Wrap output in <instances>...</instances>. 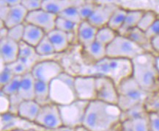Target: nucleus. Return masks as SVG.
Instances as JSON below:
<instances>
[{"label":"nucleus","instance_id":"obj_1","mask_svg":"<svg viewBox=\"0 0 159 131\" xmlns=\"http://www.w3.org/2000/svg\"><path fill=\"white\" fill-rule=\"evenodd\" d=\"M122 112L117 105L92 100L87 106L83 126L88 131H111L121 122Z\"/></svg>","mask_w":159,"mask_h":131},{"label":"nucleus","instance_id":"obj_2","mask_svg":"<svg viewBox=\"0 0 159 131\" xmlns=\"http://www.w3.org/2000/svg\"><path fill=\"white\" fill-rule=\"evenodd\" d=\"M132 70L130 60L106 57L98 62L87 66L84 69L86 71L84 75L107 77L111 79L117 86L124 80L132 76Z\"/></svg>","mask_w":159,"mask_h":131},{"label":"nucleus","instance_id":"obj_3","mask_svg":"<svg viewBox=\"0 0 159 131\" xmlns=\"http://www.w3.org/2000/svg\"><path fill=\"white\" fill-rule=\"evenodd\" d=\"M156 55L147 52L131 61L132 77L142 89L149 93L159 89V74L156 65Z\"/></svg>","mask_w":159,"mask_h":131},{"label":"nucleus","instance_id":"obj_4","mask_svg":"<svg viewBox=\"0 0 159 131\" xmlns=\"http://www.w3.org/2000/svg\"><path fill=\"white\" fill-rule=\"evenodd\" d=\"M75 77L63 71L49 83L50 101L59 106L72 103L77 99Z\"/></svg>","mask_w":159,"mask_h":131},{"label":"nucleus","instance_id":"obj_5","mask_svg":"<svg viewBox=\"0 0 159 131\" xmlns=\"http://www.w3.org/2000/svg\"><path fill=\"white\" fill-rule=\"evenodd\" d=\"M117 105L122 111L138 104L144 103L150 93L142 89L133 77L124 80L117 85Z\"/></svg>","mask_w":159,"mask_h":131},{"label":"nucleus","instance_id":"obj_6","mask_svg":"<svg viewBox=\"0 0 159 131\" xmlns=\"http://www.w3.org/2000/svg\"><path fill=\"white\" fill-rule=\"evenodd\" d=\"M107 57L127 59L132 61L138 55L147 52L127 36L117 35L111 43L107 46Z\"/></svg>","mask_w":159,"mask_h":131},{"label":"nucleus","instance_id":"obj_7","mask_svg":"<svg viewBox=\"0 0 159 131\" xmlns=\"http://www.w3.org/2000/svg\"><path fill=\"white\" fill-rule=\"evenodd\" d=\"M89 102V101L77 99L68 105L59 106L63 126L68 128H78L83 126Z\"/></svg>","mask_w":159,"mask_h":131},{"label":"nucleus","instance_id":"obj_8","mask_svg":"<svg viewBox=\"0 0 159 131\" xmlns=\"http://www.w3.org/2000/svg\"><path fill=\"white\" fill-rule=\"evenodd\" d=\"M34 123L47 130H57L63 126L59 105L49 102L41 106Z\"/></svg>","mask_w":159,"mask_h":131},{"label":"nucleus","instance_id":"obj_9","mask_svg":"<svg viewBox=\"0 0 159 131\" xmlns=\"http://www.w3.org/2000/svg\"><path fill=\"white\" fill-rule=\"evenodd\" d=\"M32 76L36 80L49 84L64 71L62 66L54 60L40 61L31 69Z\"/></svg>","mask_w":159,"mask_h":131},{"label":"nucleus","instance_id":"obj_10","mask_svg":"<svg viewBox=\"0 0 159 131\" xmlns=\"http://www.w3.org/2000/svg\"><path fill=\"white\" fill-rule=\"evenodd\" d=\"M75 91L77 99L90 102L96 99V82L93 75H79L75 77Z\"/></svg>","mask_w":159,"mask_h":131},{"label":"nucleus","instance_id":"obj_11","mask_svg":"<svg viewBox=\"0 0 159 131\" xmlns=\"http://www.w3.org/2000/svg\"><path fill=\"white\" fill-rule=\"evenodd\" d=\"M96 82V99L117 105V86L111 79L104 77H95Z\"/></svg>","mask_w":159,"mask_h":131},{"label":"nucleus","instance_id":"obj_12","mask_svg":"<svg viewBox=\"0 0 159 131\" xmlns=\"http://www.w3.org/2000/svg\"><path fill=\"white\" fill-rule=\"evenodd\" d=\"M57 16V14L41 8L37 11L29 12L26 23L38 27L47 34L55 29V24Z\"/></svg>","mask_w":159,"mask_h":131},{"label":"nucleus","instance_id":"obj_13","mask_svg":"<svg viewBox=\"0 0 159 131\" xmlns=\"http://www.w3.org/2000/svg\"><path fill=\"white\" fill-rule=\"evenodd\" d=\"M117 7L118 6L114 4L97 5L94 11L87 21L98 29L107 26L112 13Z\"/></svg>","mask_w":159,"mask_h":131},{"label":"nucleus","instance_id":"obj_14","mask_svg":"<svg viewBox=\"0 0 159 131\" xmlns=\"http://www.w3.org/2000/svg\"><path fill=\"white\" fill-rule=\"evenodd\" d=\"M0 56L1 62L7 65L19 58V43L5 38L0 39Z\"/></svg>","mask_w":159,"mask_h":131},{"label":"nucleus","instance_id":"obj_15","mask_svg":"<svg viewBox=\"0 0 159 131\" xmlns=\"http://www.w3.org/2000/svg\"><path fill=\"white\" fill-rule=\"evenodd\" d=\"M86 0H43L42 8L59 15L62 11L70 7H79Z\"/></svg>","mask_w":159,"mask_h":131},{"label":"nucleus","instance_id":"obj_16","mask_svg":"<svg viewBox=\"0 0 159 131\" xmlns=\"http://www.w3.org/2000/svg\"><path fill=\"white\" fill-rule=\"evenodd\" d=\"M41 105L34 99L24 100L18 106L17 115L23 119L34 122L38 117Z\"/></svg>","mask_w":159,"mask_h":131},{"label":"nucleus","instance_id":"obj_17","mask_svg":"<svg viewBox=\"0 0 159 131\" xmlns=\"http://www.w3.org/2000/svg\"><path fill=\"white\" fill-rule=\"evenodd\" d=\"M98 30V28L92 25L87 20L82 21L79 24L77 28L76 37L78 41L83 47L95 41L96 39Z\"/></svg>","mask_w":159,"mask_h":131},{"label":"nucleus","instance_id":"obj_18","mask_svg":"<svg viewBox=\"0 0 159 131\" xmlns=\"http://www.w3.org/2000/svg\"><path fill=\"white\" fill-rule=\"evenodd\" d=\"M36 80L29 71L21 77V84L17 95L22 101L34 99V87Z\"/></svg>","mask_w":159,"mask_h":131},{"label":"nucleus","instance_id":"obj_19","mask_svg":"<svg viewBox=\"0 0 159 131\" xmlns=\"http://www.w3.org/2000/svg\"><path fill=\"white\" fill-rule=\"evenodd\" d=\"M28 13L29 12L21 4L11 7L8 16L4 22L5 27L9 29L19 24H25Z\"/></svg>","mask_w":159,"mask_h":131},{"label":"nucleus","instance_id":"obj_20","mask_svg":"<svg viewBox=\"0 0 159 131\" xmlns=\"http://www.w3.org/2000/svg\"><path fill=\"white\" fill-rule=\"evenodd\" d=\"M47 36L54 46L56 54L65 52L70 46V41L69 35L66 32L54 29L47 33Z\"/></svg>","mask_w":159,"mask_h":131},{"label":"nucleus","instance_id":"obj_21","mask_svg":"<svg viewBox=\"0 0 159 131\" xmlns=\"http://www.w3.org/2000/svg\"><path fill=\"white\" fill-rule=\"evenodd\" d=\"M46 36V32L40 27L33 24L25 23V29L22 41L35 47Z\"/></svg>","mask_w":159,"mask_h":131},{"label":"nucleus","instance_id":"obj_22","mask_svg":"<svg viewBox=\"0 0 159 131\" xmlns=\"http://www.w3.org/2000/svg\"><path fill=\"white\" fill-rule=\"evenodd\" d=\"M40 57V55H38L36 52L35 47L24 41L19 42V58H18L21 59L26 63L30 71L34 64L39 62L37 60H38Z\"/></svg>","mask_w":159,"mask_h":131},{"label":"nucleus","instance_id":"obj_23","mask_svg":"<svg viewBox=\"0 0 159 131\" xmlns=\"http://www.w3.org/2000/svg\"><path fill=\"white\" fill-rule=\"evenodd\" d=\"M144 11H128L127 16H126L125 22L121 27V28L118 31V35L123 36H127L130 30L134 28L137 27L139 22L141 19L142 15L144 13Z\"/></svg>","mask_w":159,"mask_h":131},{"label":"nucleus","instance_id":"obj_24","mask_svg":"<svg viewBox=\"0 0 159 131\" xmlns=\"http://www.w3.org/2000/svg\"><path fill=\"white\" fill-rule=\"evenodd\" d=\"M87 56L93 60V63L98 62L107 57V46L95 41L91 44L83 47Z\"/></svg>","mask_w":159,"mask_h":131},{"label":"nucleus","instance_id":"obj_25","mask_svg":"<svg viewBox=\"0 0 159 131\" xmlns=\"http://www.w3.org/2000/svg\"><path fill=\"white\" fill-rule=\"evenodd\" d=\"M148 116L121 122L120 124V130L121 131H150Z\"/></svg>","mask_w":159,"mask_h":131},{"label":"nucleus","instance_id":"obj_26","mask_svg":"<svg viewBox=\"0 0 159 131\" xmlns=\"http://www.w3.org/2000/svg\"><path fill=\"white\" fill-rule=\"evenodd\" d=\"M127 37H128L130 40L133 41L134 42H135L136 44H138L139 46L143 48L146 52L156 54L153 50H152L151 41L148 38L145 32L143 31V30H140L138 27L134 28L133 30H131L128 32Z\"/></svg>","mask_w":159,"mask_h":131},{"label":"nucleus","instance_id":"obj_27","mask_svg":"<svg viewBox=\"0 0 159 131\" xmlns=\"http://www.w3.org/2000/svg\"><path fill=\"white\" fill-rule=\"evenodd\" d=\"M34 99L41 106L51 102L49 84L36 80Z\"/></svg>","mask_w":159,"mask_h":131},{"label":"nucleus","instance_id":"obj_28","mask_svg":"<svg viewBox=\"0 0 159 131\" xmlns=\"http://www.w3.org/2000/svg\"><path fill=\"white\" fill-rule=\"evenodd\" d=\"M127 13L128 11H126L125 9L118 7L112 13L107 26H109L112 30L118 32L125 22Z\"/></svg>","mask_w":159,"mask_h":131},{"label":"nucleus","instance_id":"obj_29","mask_svg":"<svg viewBox=\"0 0 159 131\" xmlns=\"http://www.w3.org/2000/svg\"><path fill=\"white\" fill-rule=\"evenodd\" d=\"M148 113L147 112L146 108L144 107V103L138 104V105L122 112L121 122L144 117V116H148Z\"/></svg>","mask_w":159,"mask_h":131},{"label":"nucleus","instance_id":"obj_30","mask_svg":"<svg viewBox=\"0 0 159 131\" xmlns=\"http://www.w3.org/2000/svg\"><path fill=\"white\" fill-rule=\"evenodd\" d=\"M117 35V31L112 30L109 26H105L98 30L95 41L107 46L115 40Z\"/></svg>","mask_w":159,"mask_h":131},{"label":"nucleus","instance_id":"obj_31","mask_svg":"<svg viewBox=\"0 0 159 131\" xmlns=\"http://www.w3.org/2000/svg\"><path fill=\"white\" fill-rule=\"evenodd\" d=\"M35 50L38 55H40V57L48 56V55L56 54L54 46L47 36V34L43 38L41 41L35 46Z\"/></svg>","mask_w":159,"mask_h":131},{"label":"nucleus","instance_id":"obj_32","mask_svg":"<svg viewBox=\"0 0 159 131\" xmlns=\"http://www.w3.org/2000/svg\"><path fill=\"white\" fill-rule=\"evenodd\" d=\"M144 107L148 114L159 112V89L149 95L144 102Z\"/></svg>","mask_w":159,"mask_h":131},{"label":"nucleus","instance_id":"obj_33","mask_svg":"<svg viewBox=\"0 0 159 131\" xmlns=\"http://www.w3.org/2000/svg\"><path fill=\"white\" fill-rule=\"evenodd\" d=\"M157 18H158V16H157V14L154 11H144L141 19L139 22L137 27L146 32L147 30L156 21Z\"/></svg>","mask_w":159,"mask_h":131},{"label":"nucleus","instance_id":"obj_34","mask_svg":"<svg viewBox=\"0 0 159 131\" xmlns=\"http://www.w3.org/2000/svg\"><path fill=\"white\" fill-rule=\"evenodd\" d=\"M7 66L15 76H23L25 74L30 71L29 66L24 61L20 58L13 63L7 64Z\"/></svg>","mask_w":159,"mask_h":131},{"label":"nucleus","instance_id":"obj_35","mask_svg":"<svg viewBox=\"0 0 159 131\" xmlns=\"http://www.w3.org/2000/svg\"><path fill=\"white\" fill-rule=\"evenodd\" d=\"M78 26L79 25H77V24L73 23V22L68 21L64 18L57 16L56 24H55V29L61 30V31L66 32V33H70V32H76Z\"/></svg>","mask_w":159,"mask_h":131},{"label":"nucleus","instance_id":"obj_36","mask_svg":"<svg viewBox=\"0 0 159 131\" xmlns=\"http://www.w3.org/2000/svg\"><path fill=\"white\" fill-rule=\"evenodd\" d=\"M22 76H15L11 81L3 87L1 88V91L9 97L17 95L19 90Z\"/></svg>","mask_w":159,"mask_h":131},{"label":"nucleus","instance_id":"obj_37","mask_svg":"<svg viewBox=\"0 0 159 131\" xmlns=\"http://www.w3.org/2000/svg\"><path fill=\"white\" fill-rule=\"evenodd\" d=\"M58 16L64 18L65 19L68 20V21L77 24V25H79L83 21L78 11V8L76 7H70L65 10V11H62V13L59 14Z\"/></svg>","mask_w":159,"mask_h":131},{"label":"nucleus","instance_id":"obj_38","mask_svg":"<svg viewBox=\"0 0 159 131\" xmlns=\"http://www.w3.org/2000/svg\"><path fill=\"white\" fill-rule=\"evenodd\" d=\"M96 5L97 4L95 3L94 0H86L83 5L79 6V7H77L81 19L83 21L88 19L89 16L93 13V12L94 11Z\"/></svg>","mask_w":159,"mask_h":131},{"label":"nucleus","instance_id":"obj_39","mask_svg":"<svg viewBox=\"0 0 159 131\" xmlns=\"http://www.w3.org/2000/svg\"><path fill=\"white\" fill-rule=\"evenodd\" d=\"M24 29H25V24H19V25L9 28L7 38L18 43L22 41L24 34Z\"/></svg>","mask_w":159,"mask_h":131},{"label":"nucleus","instance_id":"obj_40","mask_svg":"<svg viewBox=\"0 0 159 131\" xmlns=\"http://www.w3.org/2000/svg\"><path fill=\"white\" fill-rule=\"evenodd\" d=\"M14 77L15 75L8 69L7 65L1 62V69H0V85H1V88L9 83Z\"/></svg>","mask_w":159,"mask_h":131},{"label":"nucleus","instance_id":"obj_41","mask_svg":"<svg viewBox=\"0 0 159 131\" xmlns=\"http://www.w3.org/2000/svg\"><path fill=\"white\" fill-rule=\"evenodd\" d=\"M21 5L28 12H32L41 9L43 0H22Z\"/></svg>","mask_w":159,"mask_h":131},{"label":"nucleus","instance_id":"obj_42","mask_svg":"<svg viewBox=\"0 0 159 131\" xmlns=\"http://www.w3.org/2000/svg\"><path fill=\"white\" fill-rule=\"evenodd\" d=\"M0 95V114L9 113L11 108V98L2 91Z\"/></svg>","mask_w":159,"mask_h":131},{"label":"nucleus","instance_id":"obj_43","mask_svg":"<svg viewBox=\"0 0 159 131\" xmlns=\"http://www.w3.org/2000/svg\"><path fill=\"white\" fill-rule=\"evenodd\" d=\"M148 122L150 131H159V112L149 113Z\"/></svg>","mask_w":159,"mask_h":131},{"label":"nucleus","instance_id":"obj_44","mask_svg":"<svg viewBox=\"0 0 159 131\" xmlns=\"http://www.w3.org/2000/svg\"><path fill=\"white\" fill-rule=\"evenodd\" d=\"M145 33L148 38L151 41L155 37L159 36V18H158L156 21L152 24L150 27L147 30Z\"/></svg>","mask_w":159,"mask_h":131},{"label":"nucleus","instance_id":"obj_45","mask_svg":"<svg viewBox=\"0 0 159 131\" xmlns=\"http://www.w3.org/2000/svg\"><path fill=\"white\" fill-rule=\"evenodd\" d=\"M10 10H11V7L8 6L5 4L1 2V8H0V17H1V21L5 22L6 18L8 16V14L10 13Z\"/></svg>","mask_w":159,"mask_h":131},{"label":"nucleus","instance_id":"obj_46","mask_svg":"<svg viewBox=\"0 0 159 131\" xmlns=\"http://www.w3.org/2000/svg\"><path fill=\"white\" fill-rule=\"evenodd\" d=\"M56 131H88L84 126H80L78 128H68V127L62 126Z\"/></svg>","mask_w":159,"mask_h":131},{"label":"nucleus","instance_id":"obj_47","mask_svg":"<svg viewBox=\"0 0 159 131\" xmlns=\"http://www.w3.org/2000/svg\"><path fill=\"white\" fill-rule=\"evenodd\" d=\"M152 50L156 55H159V36L155 37L151 40Z\"/></svg>","mask_w":159,"mask_h":131},{"label":"nucleus","instance_id":"obj_48","mask_svg":"<svg viewBox=\"0 0 159 131\" xmlns=\"http://www.w3.org/2000/svg\"><path fill=\"white\" fill-rule=\"evenodd\" d=\"M22 0H1V2L5 4L10 7H13V6L18 5L21 4Z\"/></svg>","mask_w":159,"mask_h":131},{"label":"nucleus","instance_id":"obj_49","mask_svg":"<svg viewBox=\"0 0 159 131\" xmlns=\"http://www.w3.org/2000/svg\"><path fill=\"white\" fill-rule=\"evenodd\" d=\"M8 36V28L6 27H1L0 30V39H3V38H7Z\"/></svg>","mask_w":159,"mask_h":131},{"label":"nucleus","instance_id":"obj_50","mask_svg":"<svg viewBox=\"0 0 159 131\" xmlns=\"http://www.w3.org/2000/svg\"><path fill=\"white\" fill-rule=\"evenodd\" d=\"M156 65L157 70H158V72L159 74V55H157L156 57Z\"/></svg>","mask_w":159,"mask_h":131},{"label":"nucleus","instance_id":"obj_51","mask_svg":"<svg viewBox=\"0 0 159 131\" xmlns=\"http://www.w3.org/2000/svg\"><path fill=\"white\" fill-rule=\"evenodd\" d=\"M12 131H40V130H23V129H16Z\"/></svg>","mask_w":159,"mask_h":131},{"label":"nucleus","instance_id":"obj_52","mask_svg":"<svg viewBox=\"0 0 159 131\" xmlns=\"http://www.w3.org/2000/svg\"><path fill=\"white\" fill-rule=\"evenodd\" d=\"M111 131H121V130H120V124L117 127H116L115 128H114L113 130H111Z\"/></svg>","mask_w":159,"mask_h":131},{"label":"nucleus","instance_id":"obj_53","mask_svg":"<svg viewBox=\"0 0 159 131\" xmlns=\"http://www.w3.org/2000/svg\"><path fill=\"white\" fill-rule=\"evenodd\" d=\"M54 131H56V130H54Z\"/></svg>","mask_w":159,"mask_h":131}]
</instances>
